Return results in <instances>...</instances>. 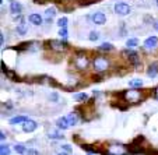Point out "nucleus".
<instances>
[{"label": "nucleus", "mask_w": 158, "mask_h": 155, "mask_svg": "<svg viewBox=\"0 0 158 155\" xmlns=\"http://www.w3.org/2000/svg\"><path fill=\"white\" fill-rule=\"evenodd\" d=\"M93 66L94 69L97 70V71H105V70L109 67V60H108V57H104V56H98L94 59L93 62Z\"/></svg>", "instance_id": "f257e3e1"}, {"label": "nucleus", "mask_w": 158, "mask_h": 155, "mask_svg": "<svg viewBox=\"0 0 158 155\" xmlns=\"http://www.w3.org/2000/svg\"><path fill=\"white\" fill-rule=\"evenodd\" d=\"M123 98L127 102H130V104H137V102L141 101V92L136 90H129L123 92Z\"/></svg>", "instance_id": "f03ea898"}, {"label": "nucleus", "mask_w": 158, "mask_h": 155, "mask_svg": "<svg viewBox=\"0 0 158 155\" xmlns=\"http://www.w3.org/2000/svg\"><path fill=\"white\" fill-rule=\"evenodd\" d=\"M74 64L78 70H84L87 69V66H88V59H87L84 55H77L74 57Z\"/></svg>", "instance_id": "7ed1b4c3"}, {"label": "nucleus", "mask_w": 158, "mask_h": 155, "mask_svg": "<svg viewBox=\"0 0 158 155\" xmlns=\"http://www.w3.org/2000/svg\"><path fill=\"white\" fill-rule=\"evenodd\" d=\"M48 45H49V48L53 49V51H56V52H64L66 49H67V45H66L64 42L55 41V39L49 41V42H48Z\"/></svg>", "instance_id": "20e7f679"}, {"label": "nucleus", "mask_w": 158, "mask_h": 155, "mask_svg": "<svg viewBox=\"0 0 158 155\" xmlns=\"http://www.w3.org/2000/svg\"><path fill=\"white\" fill-rule=\"evenodd\" d=\"M115 13L119 15H127L129 13H130V7L126 3H118L116 6H115Z\"/></svg>", "instance_id": "39448f33"}, {"label": "nucleus", "mask_w": 158, "mask_h": 155, "mask_svg": "<svg viewBox=\"0 0 158 155\" xmlns=\"http://www.w3.org/2000/svg\"><path fill=\"white\" fill-rule=\"evenodd\" d=\"M38 127V124H36V122H34V120H30L28 119L27 122H24V124H23V130L25 131V133H32L35 128Z\"/></svg>", "instance_id": "423d86ee"}, {"label": "nucleus", "mask_w": 158, "mask_h": 155, "mask_svg": "<svg viewBox=\"0 0 158 155\" xmlns=\"http://www.w3.org/2000/svg\"><path fill=\"white\" fill-rule=\"evenodd\" d=\"M21 10H23V6H21L18 2H14V0L10 2V11H11L14 15L21 14Z\"/></svg>", "instance_id": "0eeeda50"}, {"label": "nucleus", "mask_w": 158, "mask_h": 155, "mask_svg": "<svg viewBox=\"0 0 158 155\" xmlns=\"http://www.w3.org/2000/svg\"><path fill=\"white\" fill-rule=\"evenodd\" d=\"M93 21H94V24L102 25V24H105L106 17H105L104 13H95V14H93Z\"/></svg>", "instance_id": "6e6552de"}, {"label": "nucleus", "mask_w": 158, "mask_h": 155, "mask_svg": "<svg viewBox=\"0 0 158 155\" xmlns=\"http://www.w3.org/2000/svg\"><path fill=\"white\" fill-rule=\"evenodd\" d=\"M123 56H127V59L130 60V63H133V64H137L139 63V55L133 51H125L123 52Z\"/></svg>", "instance_id": "1a4fd4ad"}, {"label": "nucleus", "mask_w": 158, "mask_h": 155, "mask_svg": "<svg viewBox=\"0 0 158 155\" xmlns=\"http://www.w3.org/2000/svg\"><path fill=\"white\" fill-rule=\"evenodd\" d=\"M158 43V38L157 36H150V38H147L146 41H144V48L146 49H152L155 48Z\"/></svg>", "instance_id": "9d476101"}, {"label": "nucleus", "mask_w": 158, "mask_h": 155, "mask_svg": "<svg viewBox=\"0 0 158 155\" xmlns=\"http://www.w3.org/2000/svg\"><path fill=\"white\" fill-rule=\"evenodd\" d=\"M157 74H158V62H154V63L150 64L148 70H147V75L151 77V78H154Z\"/></svg>", "instance_id": "9b49d317"}, {"label": "nucleus", "mask_w": 158, "mask_h": 155, "mask_svg": "<svg viewBox=\"0 0 158 155\" xmlns=\"http://www.w3.org/2000/svg\"><path fill=\"white\" fill-rule=\"evenodd\" d=\"M108 152L109 154H118V155H120V154H125L126 152V148L125 147H122V145H110L109 147V149H108Z\"/></svg>", "instance_id": "f8f14e48"}, {"label": "nucleus", "mask_w": 158, "mask_h": 155, "mask_svg": "<svg viewBox=\"0 0 158 155\" xmlns=\"http://www.w3.org/2000/svg\"><path fill=\"white\" fill-rule=\"evenodd\" d=\"M28 20H30V22L34 24V25H41L42 24V17L39 14H30Z\"/></svg>", "instance_id": "ddd939ff"}, {"label": "nucleus", "mask_w": 158, "mask_h": 155, "mask_svg": "<svg viewBox=\"0 0 158 155\" xmlns=\"http://www.w3.org/2000/svg\"><path fill=\"white\" fill-rule=\"evenodd\" d=\"M56 123H57V127L62 128V130H66V128L70 127V124H69V122H67V119H66V116L64 117H60Z\"/></svg>", "instance_id": "4468645a"}, {"label": "nucleus", "mask_w": 158, "mask_h": 155, "mask_svg": "<svg viewBox=\"0 0 158 155\" xmlns=\"http://www.w3.org/2000/svg\"><path fill=\"white\" fill-rule=\"evenodd\" d=\"M55 15H56V9H55V7H49V9H46V11H45V17H46V20L51 21Z\"/></svg>", "instance_id": "2eb2a0df"}, {"label": "nucleus", "mask_w": 158, "mask_h": 155, "mask_svg": "<svg viewBox=\"0 0 158 155\" xmlns=\"http://www.w3.org/2000/svg\"><path fill=\"white\" fill-rule=\"evenodd\" d=\"M28 117L27 116H15L13 119H10V124H17V123H24L27 122Z\"/></svg>", "instance_id": "dca6fc26"}, {"label": "nucleus", "mask_w": 158, "mask_h": 155, "mask_svg": "<svg viewBox=\"0 0 158 155\" xmlns=\"http://www.w3.org/2000/svg\"><path fill=\"white\" fill-rule=\"evenodd\" d=\"M66 119H67V122H69L70 126H74L76 123H77L78 117H77V115H76V113H70V115H67V116H66Z\"/></svg>", "instance_id": "f3484780"}, {"label": "nucleus", "mask_w": 158, "mask_h": 155, "mask_svg": "<svg viewBox=\"0 0 158 155\" xmlns=\"http://www.w3.org/2000/svg\"><path fill=\"white\" fill-rule=\"evenodd\" d=\"M137 45H139V41L136 38L127 39V42H126V46H127V49H133V48H136Z\"/></svg>", "instance_id": "a211bd4d"}, {"label": "nucleus", "mask_w": 158, "mask_h": 155, "mask_svg": "<svg viewBox=\"0 0 158 155\" xmlns=\"http://www.w3.org/2000/svg\"><path fill=\"white\" fill-rule=\"evenodd\" d=\"M129 85H130L131 88H139V87L143 85V81L141 80H131L130 83H129Z\"/></svg>", "instance_id": "6ab92c4d"}, {"label": "nucleus", "mask_w": 158, "mask_h": 155, "mask_svg": "<svg viewBox=\"0 0 158 155\" xmlns=\"http://www.w3.org/2000/svg\"><path fill=\"white\" fill-rule=\"evenodd\" d=\"M114 49V46L110 45V43H108V42H105V43H102L101 46H99V51H112Z\"/></svg>", "instance_id": "aec40b11"}, {"label": "nucleus", "mask_w": 158, "mask_h": 155, "mask_svg": "<svg viewBox=\"0 0 158 155\" xmlns=\"http://www.w3.org/2000/svg\"><path fill=\"white\" fill-rule=\"evenodd\" d=\"M15 31H17L20 35H25V34H27V28L24 27V24H20L17 28H15Z\"/></svg>", "instance_id": "412c9836"}, {"label": "nucleus", "mask_w": 158, "mask_h": 155, "mask_svg": "<svg viewBox=\"0 0 158 155\" xmlns=\"http://www.w3.org/2000/svg\"><path fill=\"white\" fill-rule=\"evenodd\" d=\"M57 25H59V28H63V27H67V18L66 17H62L57 20Z\"/></svg>", "instance_id": "4be33fe9"}, {"label": "nucleus", "mask_w": 158, "mask_h": 155, "mask_svg": "<svg viewBox=\"0 0 158 155\" xmlns=\"http://www.w3.org/2000/svg\"><path fill=\"white\" fill-rule=\"evenodd\" d=\"M74 98L77 99V101H87V99H88V95L84 94V92H81V94H76Z\"/></svg>", "instance_id": "5701e85b"}, {"label": "nucleus", "mask_w": 158, "mask_h": 155, "mask_svg": "<svg viewBox=\"0 0 158 155\" xmlns=\"http://www.w3.org/2000/svg\"><path fill=\"white\" fill-rule=\"evenodd\" d=\"M14 148H15V151H17L18 154H25V152H28V149L25 148L24 145H15Z\"/></svg>", "instance_id": "b1692460"}, {"label": "nucleus", "mask_w": 158, "mask_h": 155, "mask_svg": "<svg viewBox=\"0 0 158 155\" xmlns=\"http://www.w3.org/2000/svg\"><path fill=\"white\" fill-rule=\"evenodd\" d=\"M127 152H131V154H144V149H141V148H133V147H130V148L127 149Z\"/></svg>", "instance_id": "393cba45"}, {"label": "nucleus", "mask_w": 158, "mask_h": 155, "mask_svg": "<svg viewBox=\"0 0 158 155\" xmlns=\"http://www.w3.org/2000/svg\"><path fill=\"white\" fill-rule=\"evenodd\" d=\"M59 35L62 36L63 39H66V38H67V28H66V27L60 28V31H59Z\"/></svg>", "instance_id": "a878e982"}, {"label": "nucleus", "mask_w": 158, "mask_h": 155, "mask_svg": "<svg viewBox=\"0 0 158 155\" xmlns=\"http://www.w3.org/2000/svg\"><path fill=\"white\" fill-rule=\"evenodd\" d=\"M49 138H62L63 136L62 134H59V133H56V131H51V133H49Z\"/></svg>", "instance_id": "bb28decb"}, {"label": "nucleus", "mask_w": 158, "mask_h": 155, "mask_svg": "<svg viewBox=\"0 0 158 155\" xmlns=\"http://www.w3.org/2000/svg\"><path fill=\"white\" fill-rule=\"evenodd\" d=\"M0 154L2 155H4V154H10V149L7 148V145H2V148H0Z\"/></svg>", "instance_id": "cd10ccee"}, {"label": "nucleus", "mask_w": 158, "mask_h": 155, "mask_svg": "<svg viewBox=\"0 0 158 155\" xmlns=\"http://www.w3.org/2000/svg\"><path fill=\"white\" fill-rule=\"evenodd\" d=\"M88 38H89V41H97L99 38V35H98V32H91Z\"/></svg>", "instance_id": "c85d7f7f"}, {"label": "nucleus", "mask_w": 158, "mask_h": 155, "mask_svg": "<svg viewBox=\"0 0 158 155\" xmlns=\"http://www.w3.org/2000/svg\"><path fill=\"white\" fill-rule=\"evenodd\" d=\"M62 148L64 149L66 152H72V147H70V145H67V144H64V145H62Z\"/></svg>", "instance_id": "c756f323"}, {"label": "nucleus", "mask_w": 158, "mask_h": 155, "mask_svg": "<svg viewBox=\"0 0 158 155\" xmlns=\"http://www.w3.org/2000/svg\"><path fill=\"white\" fill-rule=\"evenodd\" d=\"M152 27H154V30H155V31H158V21H155V22H154V25H152Z\"/></svg>", "instance_id": "7c9ffc66"}, {"label": "nucleus", "mask_w": 158, "mask_h": 155, "mask_svg": "<svg viewBox=\"0 0 158 155\" xmlns=\"http://www.w3.org/2000/svg\"><path fill=\"white\" fill-rule=\"evenodd\" d=\"M154 96L158 99V88H155V91H154Z\"/></svg>", "instance_id": "2f4dec72"}, {"label": "nucleus", "mask_w": 158, "mask_h": 155, "mask_svg": "<svg viewBox=\"0 0 158 155\" xmlns=\"http://www.w3.org/2000/svg\"><path fill=\"white\" fill-rule=\"evenodd\" d=\"M51 98H52V99H55V101H56V99H57V95H56V94H52V95H51Z\"/></svg>", "instance_id": "473e14b6"}, {"label": "nucleus", "mask_w": 158, "mask_h": 155, "mask_svg": "<svg viewBox=\"0 0 158 155\" xmlns=\"http://www.w3.org/2000/svg\"><path fill=\"white\" fill-rule=\"evenodd\" d=\"M0 138H2V140H4V138H6V136H4V133H0Z\"/></svg>", "instance_id": "72a5a7b5"}, {"label": "nucleus", "mask_w": 158, "mask_h": 155, "mask_svg": "<svg viewBox=\"0 0 158 155\" xmlns=\"http://www.w3.org/2000/svg\"><path fill=\"white\" fill-rule=\"evenodd\" d=\"M155 3H157V6H158V0H155Z\"/></svg>", "instance_id": "f704fd0d"}]
</instances>
